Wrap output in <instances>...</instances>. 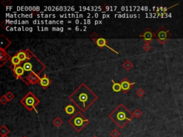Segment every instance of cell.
<instances>
[{"mask_svg": "<svg viewBox=\"0 0 183 137\" xmlns=\"http://www.w3.org/2000/svg\"><path fill=\"white\" fill-rule=\"evenodd\" d=\"M97 99V96L87 86L82 84L72 95L69 99L74 102L82 111H86Z\"/></svg>", "mask_w": 183, "mask_h": 137, "instance_id": "1", "label": "cell"}, {"mask_svg": "<svg viewBox=\"0 0 183 137\" xmlns=\"http://www.w3.org/2000/svg\"><path fill=\"white\" fill-rule=\"evenodd\" d=\"M109 118L117 125L118 127L122 129L129 121L132 120V114L123 105L121 104L109 115Z\"/></svg>", "mask_w": 183, "mask_h": 137, "instance_id": "2", "label": "cell"}, {"mask_svg": "<svg viewBox=\"0 0 183 137\" xmlns=\"http://www.w3.org/2000/svg\"><path fill=\"white\" fill-rule=\"evenodd\" d=\"M68 123L74 128L77 132L81 131L83 128L89 123V120L85 118L80 112L77 114L68 121Z\"/></svg>", "mask_w": 183, "mask_h": 137, "instance_id": "3", "label": "cell"}, {"mask_svg": "<svg viewBox=\"0 0 183 137\" xmlns=\"http://www.w3.org/2000/svg\"><path fill=\"white\" fill-rule=\"evenodd\" d=\"M35 101H36L35 96H33L32 94L30 93L26 96H25V98L23 99L22 100V102L28 108V109H31V108L34 107V106L35 105Z\"/></svg>", "mask_w": 183, "mask_h": 137, "instance_id": "4", "label": "cell"}, {"mask_svg": "<svg viewBox=\"0 0 183 137\" xmlns=\"http://www.w3.org/2000/svg\"><path fill=\"white\" fill-rule=\"evenodd\" d=\"M134 83H130V82L128 81L127 79H124V80L121 83V87L122 89L124 91V92L127 91L130 89L132 86V85H134Z\"/></svg>", "mask_w": 183, "mask_h": 137, "instance_id": "5", "label": "cell"}, {"mask_svg": "<svg viewBox=\"0 0 183 137\" xmlns=\"http://www.w3.org/2000/svg\"><path fill=\"white\" fill-rule=\"evenodd\" d=\"M141 36H143V38H144L145 41H150L151 39H152L153 34H152V32H151L150 30L148 29V30H146L142 34V35H141Z\"/></svg>", "mask_w": 183, "mask_h": 137, "instance_id": "6", "label": "cell"}, {"mask_svg": "<svg viewBox=\"0 0 183 137\" xmlns=\"http://www.w3.org/2000/svg\"><path fill=\"white\" fill-rule=\"evenodd\" d=\"M167 32H168V31H164V29L162 30H160L159 32H158V33H157V36H158V38H159V39L160 40H165V39L167 38Z\"/></svg>", "mask_w": 183, "mask_h": 137, "instance_id": "7", "label": "cell"}, {"mask_svg": "<svg viewBox=\"0 0 183 137\" xmlns=\"http://www.w3.org/2000/svg\"><path fill=\"white\" fill-rule=\"evenodd\" d=\"M40 84L42 85L43 87H46L50 84V80L46 76H44L40 79Z\"/></svg>", "mask_w": 183, "mask_h": 137, "instance_id": "8", "label": "cell"}, {"mask_svg": "<svg viewBox=\"0 0 183 137\" xmlns=\"http://www.w3.org/2000/svg\"><path fill=\"white\" fill-rule=\"evenodd\" d=\"M97 44L99 47H102V46H105L109 47V46H107V44H106V40H105V39H103V38H99V39H97ZM109 48L110 49H112L110 47H109ZM112 50H113V49H112ZM113 51H114V50H113ZM114 52H115V51H114Z\"/></svg>", "mask_w": 183, "mask_h": 137, "instance_id": "9", "label": "cell"}, {"mask_svg": "<svg viewBox=\"0 0 183 137\" xmlns=\"http://www.w3.org/2000/svg\"><path fill=\"white\" fill-rule=\"evenodd\" d=\"M14 73L16 76H22L24 74V69L22 66H17V67L14 68Z\"/></svg>", "mask_w": 183, "mask_h": 137, "instance_id": "10", "label": "cell"}, {"mask_svg": "<svg viewBox=\"0 0 183 137\" xmlns=\"http://www.w3.org/2000/svg\"><path fill=\"white\" fill-rule=\"evenodd\" d=\"M75 111V107H74L73 106H72V105H69V106H67L65 108V111L67 114H74Z\"/></svg>", "mask_w": 183, "mask_h": 137, "instance_id": "11", "label": "cell"}, {"mask_svg": "<svg viewBox=\"0 0 183 137\" xmlns=\"http://www.w3.org/2000/svg\"><path fill=\"white\" fill-rule=\"evenodd\" d=\"M113 82V81H112ZM113 86H112V89L113 91H115V92H119L122 89L121 87V84H118V83H114L113 82Z\"/></svg>", "mask_w": 183, "mask_h": 137, "instance_id": "12", "label": "cell"}, {"mask_svg": "<svg viewBox=\"0 0 183 137\" xmlns=\"http://www.w3.org/2000/svg\"><path fill=\"white\" fill-rule=\"evenodd\" d=\"M23 68L24 69V71L26 72H29V71H31L32 68V65L30 62H26L23 65Z\"/></svg>", "mask_w": 183, "mask_h": 137, "instance_id": "13", "label": "cell"}, {"mask_svg": "<svg viewBox=\"0 0 183 137\" xmlns=\"http://www.w3.org/2000/svg\"><path fill=\"white\" fill-rule=\"evenodd\" d=\"M12 63L14 65H17V64H20L21 60L20 59V58L17 56V55L14 56L12 58Z\"/></svg>", "mask_w": 183, "mask_h": 137, "instance_id": "14", "label": "cell"}, {"mask_svg": "<svg viewBox=\"0 0 183 137\" xmlns=\"http://www.w3.org/2000/svg\"><path fill=\"white\" fill-rule=\"evenodd\" d=\"M17 56L20 58L21 62H23V61H24L26 59H27L26 54H25V52H20L18 53V54H17Z\"/></svg>", "mask_w": 183, "mask_h": 137, "instance_id": "15", "label": "cell"}, {"mask_svg": "<svg viewBox=\"0 0 183 137\" xmlns=\"http://www.w3.org/2000/svg\"><path fill=\"white\" fill-rule=\"evenodd\" d=\"M9 129H7V128H6V126H2V127H1V129H0V132H1V134H2V136H4V135H7L8 133H9Z\"/></svg>", "mask_w": 183, "mask_h": 137, "instance_id": "16", "label": "cell"}, {"mask_svg": "<svg viewBox=\"0 0 183 137\" xmlns=\"http://www.w3.org/2000/svg\"><path fill=\"white\" fill-rule=\"evenodd\" d=\"M120 135V132L118 131L117 129H114L111 132V136L112 137H119Z\"/></svg>", "mask_w": 183, "mask_h": 137, "instance_id": "17", "label": "cell"}, {"mask_svg": "<svg viewBox=\"0 0 183 137\" xmlns=\"http://www.w3.org/2000/svg\"><path fill=\"white\" fill-rule=\"evenodd\" d=\"M62 121L59 119V118H57V119H56L54 121V124L57 127H59V126H60V125L62 124Z\"/></svg>", "mask_w": 183, "mask_h": 137, "instance_id": "18", "label": "cell"}, {"mask_svg": "<svg viewBox=\"0 0 183 137\" xmlns=\"http://www.w3.org/2000/svg\"><path fill=\"white\" fill-rule=\"evenodd\" d=\"M2 137H8L7 135H4V136H2Z\"/></svg>", "mask_w": 183, "mask_h": 137, "instance_id": "19", "label": "cell"}, {"mask_svg": "<svg viewBox=\"0 0 183 137\" xmlns=\"http://www.w3.org/2000/svg\"><path fill=\"white\" fill-rule=\"evenodd\" d=\"M76 30H77V31H78V30H79V27H76Z\"/></svg>", "mask_w": 183, "mask_h": 137, "instance_id": "20", "label": "cell"}, {"mask_svg": "<svg viewBox=\"0 0 183 137\" xmlns=\"http://www.w3.org/2000/svg\"><path fill=\"white\" fill-rule=\"evenodd\" d=\"M93 137H97V136H93Z\"/></svg>", "mask_w": 183, "mask_h": 137, "instance_id": "21", "label": "cell"}, {"mask_svg": "<svg viewBox=\"0 0 183 137\" xmlns=\"http://www.w3.org/2000/svg\"><path fill=\"white\" fill-rule=\"evenodd\" d=\"M23 137H26V136H23Z\"/></svg>", "mask_w": 183, "mask_h": 137, "instance_id": "22", "label": "cell"}]
</instances>
